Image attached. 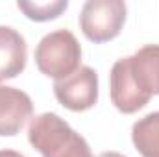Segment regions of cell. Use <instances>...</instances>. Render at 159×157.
Wrapping results in <instances>:
<instances>
[{
  "instance_id": "1",
  "label": "cell",
  "mask_w": 159,
  "mask_h": 157,
  "mask_svg": "<svg viewBox=\"0 0 159 157\" xmlns=\"http://www.w3.org/2000/svg\"><path fill=\"white\" fill-rule=\"evenodd\" d=\"M28 141L43 157H94L87 141L56 113L32 118Z\"/></svg>"
},
{
  "instance_id": "2",
  "label": "cell",
  "mask_w": 159,
  "mask_h": 157,
  "mask_svg": "<svg viewBox=\"0 0 159 157\" xmlns=\"http://www.w3.org/2000/svg\"><path fill=\"white\" fill-rule=\"evenodd\" d=\"M34 57L41 72L57 81L69 78L81 67V46L70 30L59 28L39 41Z\"/></svg>"
},
{
  "instance_id": "3",
  "label": "cell",
  "mask_w": 159,
  "mask_h": 157,
  "mask_svg": "<svg viewBox=\"0 0 159 157\" xmlns=\"http://www.w3.org/2000/svg\"><path fill=\"white\" fill-rule=\"evenodd\" d=\"M126 13L122 0H87L80 13V28L89 41L107 43L120 34Z\"/></svg>"
},
{
  "instance_id": "4",
  "label": "cell",
  "mask_w": 159,
  "mask_h": 157,
  "mask_svg": "<svg viewBox=\"0 0 159 157\" xmlns=\"http://www.w3.org/2000/svg\"><path fill=\"white\" fill-rule=\"evenodd\" d=\"M57 102L70 111H87L98 102V74L91 67H80L69 78L54 81Z\"/></svg>"
},
{
  "instance_id": "5",
  "label": "cell",
  "mask_w": 159,
  "mask_h": 157,
  "mask_svg": "<svg viewBox=\"0 0 159 157\" xmlns=\"http://www.w3.org/2000/svg\"><path fill=\"white\" fill-rule=\"evenodd\" d=\"M109 94L113 105L124 115H133L143 109L152 96H148L133 78L128 57L119 59L109 72Z\"/></svg>"
},
{
  "instance_id": "6",
  "label": "cell",
  "mask_w": 159,
  "mask_h": 157,
  "mask_svg": "<svg viewBox=\"0 0 159 157\" xmlns=\"http://www.w3.org/2000/svg\"><path fill=\"white\" fill-rule=\"evenodd\" d=\"M32 115L34 102L24 91L0 85V137L17 135Z\"/></svg>"
},
{
  "instance_id": "7",
  "label": "cell",
  "mask_w": 159,
  "mask_h": 157,
  "mask_svg": "<svg viewBox=\"0 0 159 157\" xmlns=\"http://www.w3.org/2000/svg\"><path fill=\"white\" fill-rule=\"evenodd\" d=\"M28 61L26 39L11 26H0V81L17 78Z\"/></svg>"
},
{
  "instance_id": "8",
  "label": "cell",
  "mask_w": 159,
  "mask_h": 157,
  "mask_svg": "<svg viewBox=\"0 0 159 157\" xmlns=\"http://www.w3.org/2000/svg\"><path fill=\"white\" fill-rule=\"evenodd\" d=\"M129 70L137 85L148 94H159V44H146L128 56Z\"/></svg>"
},
{
  "instance_id": "9",
  "label": "cell",
  "mask_w": 159,
  "mask_h": 157,
  "mask_svg": "<svg viewBox=\"0 0 159 157\" xmlns=\"http://www.w3.org/2000/svg\"><path fill=\"white\" fill-rule=\"evenodd\" d=\"M131 141L143 157H159V111L148 113L133 124Z\"/></svg>"
},
{
  "instance_id": "10",
  "label": "cell",
  "mask_w": 159,
  "mask_h": 157,
  "mask_svg": "<svg viewBox=\"0 0 159 157\" xmlns=\"http://www.w3.org/2000/svg\"><path fill=\"white\" fill-rule=\"evenodd\" d=\"M17 7L20 11H24V15L30 20L44 22V20L57 19L69 7V2L67 0H52V2H22V0H19Z\"/></svg>"
},
{
  "instance_id": "11",
  "label": "cell",
  "mask_w": 159,
  "mask_h": 157,
  "mask_svg": "<svg viewBox=\"0 0 159 157\" xmlns=\"http://www.w3.org/2000/svg\"><path fill=\"white\" fill-rule=\"evenodd\" d=\"M0 157H26V155H22L20 152H15V150H0Z\"/></svg>"
},
{
  "instance_id": "12",
  "label": "cell",
  "mask_w": 159,
  "mask_h": 157,
  "mask_svg": "<svg viewBox=\"0 0 159 157\" xmlns=\"http://www.w3.org/2000/svg\"><path fill=\"white\" fill-rule=\"evenodd\" d=\"M98 157H126V155H122L119 152H102Z\"/></svg>"
}]
</instances>
